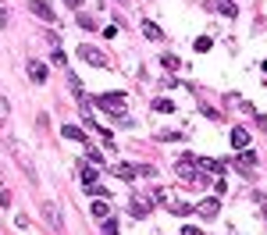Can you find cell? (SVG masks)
<instances>
[{"mask_svg":"<svg viewBox=\"0 0 267 235\" xmlns=\"http://www.w3.org/2000/svg\"><path fill=\"white\" fill-rule=\"evenodd\" d=\"M175 175L182 178V182H207L210 175H200V167H196V157L193 154H186L178 164H175Z\"/></svg>","mask_w":267,"mask_h":235,"instance_id":"6da1fadb","label":"cell"},{"mask_svg":"<svg viewBox=\"0 0 267 235\" xmlns=\"http://www.w3.org/2000/svg\"><path fill=\"white\" fill-rule=\"evenodd\" d=\"M78 57H82L86 65H93V68H107V65H111L107 54H104L100 47H93V43H82V47H78Z\"/></svg>","mask_w":267,"mask_h":235,"instance_id":"7a4b0ae2","label":"cell"},{"mask_svg":"<svg viewBox=\"0 0 267 235\" xmlns=\"http://www.w3.org/2000/svg\"><path fill=\"white\" fill-rule=\"evenodd\" d=\"M100 107L111 111V114H125V96L121 93H104L100 96Z\"/></svg>","mask_w":267,"mask_h":235,"instance_id":"3957f363","label":"cell"},{"mask_svg":"<svg viewBox=\"0 0 267 235\" xmlns=\"http://www.w3.org/2000/svg\"><path fill=\"white\" fill-rule=\"evenodd\" d=\"M196 210H200L203 221H214V218H217V210H221V200H217V196H207V200L196 203Z\"/></svg>","mask_w":267,"mask_h":235,"instance_id":"277c9868","label":"cell"},{"mask_svg":"<svg viewBox=\"0 0 267 235\" xmlns=\"http://www.w3.org/2000/svg\"><path fill=\"white\" fill-rule=\"evenodd\" d=\"M29 11H32L36 18H43V22H54V18H57V11L50 7V0H29Z\"/></svg>","mask_w":267,"mask_h":235,"instance_id":"5b68a950","label":"cell"},{"mask_svg":"<svg viewBox=\"0 0 267 235\" xmlns=\"http://www.w3.org/2000/svg\"><path fill=\"white\" fill-rule=\"evenodd\" d=\"M196 167L207 171V175H224V171H228V167H224L221 160H214V157H196Z\"/></svg>","mask_w":267,"mask_h":235,"instance_id":"8992f818","label":"cell"},{"mask_svg":"<svg viewBox=\"0 0 267 235\" xmlns=\"http://www.w3.org/2000/svg\"><path fill=\"white\" fill-rule=\"evenodd\" d=\"M61 136L71 139V143H82V146H89V139H86V129H78V125H61Z\"/></svg>","mask_w":267,"mask_h":235,"instance_id":"52a82bcc","label":"cell"},{"mask_svg":"<svg viewBox=\"0 0 267 235\" xmlns=\"http://www.w3.org/2000/svg\"><path fill=\"white\" fill-rule=\"evenodd\" d=\"M232 146H235V150H246V146H250V132H246L242 125L232 129Z\"/></svg>","mask_w":267,"mask_h":235,"instance_id":"ba28073f","label":"cell"},{"mask_svg":"<svg viewBox=\"0 0 267 235\" xmlns=\"http://www.w3.org/2000/svg\"><path fill=\"white\" fill-rule=\"evenodd\" d=\"M29 78H32L36 86H43V82H47V68H43L39 61H29Z\"/></svg>","mask_w":267,"mask_h":235,"instance_id":"9c48e42d","label":"cell"},{"mask_svg":"<svg viewBox=\"0 0 267 235\" xmlns=\"http://www.w3.org/2000/svg\"><path fill=\"white\" fill-rule=\"evenodd\" d=\"M168 210L178 214V218H189V214H196V203H182V200H178V203H168Z\"/></svg>","mask_w":267,"mask_h":235,"instance_id":"30bf717a","label":"cell"},{"mask_svg":"<svg viewBox=\"0 0 267 235\" xmlns=\"http://www.w3.org/2000/svg\"><path fill=\"white\" fill-rule=\"evenodd\" d=\"M129 210H132L135 218H146V214H150V200H142V196H135V200H132V207H129Z\"/></svg>","mask_w":267,"mask_h":235,"instance_id":"8fae6325","label":"cell"},{"mask_svg":"<svg viewBox=\"0 0 267 235\" xmlns=\"http://www.w3.org/2000/svg\"><path fill=\"white\" fill-rule=\"evenodd\" d=\"M239 167H242V171H253V167H257V154H250V150H239Z\"/></svg>","mask_w":267,"mask_h":235,"instance_id":"7c38bea8","label":"cell"},{"mask_svg":"<svg viewBox=\"0 0 267 235\" xmlns=\"http://www.w3.org/2000/svg\"><path fill=\"white\" fill-rule=\"evenodd\" d=\"M89 210H93V218H111V203H104V200H96V203H89Z\"/></svg>","mask_w":267,"mask_h":235,"instance_id":"4fadbf2b","label":"cell"},{"mask_svg":"<svg viewBox=\"0 0 267 235\" xmlns=\"http://www.w3.org/2000/svg\"><path fill=\"white\" fill-rule=\"evenodd\" d=\"M142 32H146V39H153V43H157V39H164V32H160L153 22H142Z\"/></svg>","mask_w":267,"mask_h":235,"instance_id":"5bb4252c","label":"cell"},{"mask_svg":"<svg viewBox=\"0 0 267 235\" xmlns=\"http://www.w3.org/2000/svg\"><path fill=\"white\" fill-rule=\"evenodd\" d=\"M217 11H221L224 18H235V14H239V7H235V4H228V0H217Z\"/></svg>","mask_w":267,"mask_h":235,"instance_id":"9a60e30c","label":"cell"},{"mask_svg":"<svg viewBox=\"0 0 267 235\" xmlns=\"http://www.w3.org/2000/svg\"><path fill=\"white\" fill-rule=\"evenodd\" d=\"M160 65H164L168 72H178V68H182V61H178L175 54H164V57H160Z\"/></svg>","mask_w":267,"mask_h":235,"instance_id":"2e32d148","label":"cell"},{"mask_svg":"<svg viewBox=\"0 0 267 235\" xmlns=\"http://www.w3.org/2000/svg\"><path fill=\"white\" fill-rule=\"evenodd\" d=\"M96 178H100V175H96V167H93V164H82V182H86V185H93Z\"/></svg>","mask_w":267,"mask_h":235,"instance_id":"e0dca14e","label":"cell"},{"mask_svg":"<svg viewBox=\"0 0 267 235\" xmlns=\"http://www.w3.org/2000/svg\"><path fill=\"white\" fill-rule=\"evenodd\" d=\"M78 25H82L86 32H96V22H93V18H89L86 11H78Z\"/></svg>","mask_w":267,"mask_h":235,"instance_id":"ac0fdd59","label":"cell"},{"mask_svg":"<svg viewBox=\"0 0 267 235\" xmlns=\"http://www.w3.org/2000/svg\"><path fill=\"white\" fill-rule=\"evenodd\" d=\"M153 111H160V114H171V111H175V103H171L168 96H160V100L153 103Z\"/></svg>","mask_w":267,"mask_h":235,"instance_id":"d6986e66","label":"cell"},{"mask_svg":"<svg viewBox=\"0 0 267 235\" xmlns=\"http://www.w3.org/2000/svg\"><path fill=\"white\" fill-rule=\"evenodd\" d=\"M104 235H118V218H104Z\"/></svg>","mask_w":267,"mask_h":235,"instance_id":"ffe728a7","label":"cell"},{"mask_svg":"<svg viewBox=\"0 0 267 235\" xmlns=\"http://www.w3.org/2000/svg\"><path fill=\"white\" fill-rule=\"evenodd\" d=\"M157 139H160V143H178L182 136H178V132H157Z\"/></svg>","mask_w":267,"mask_h":235,"instance_id":"44dd1931","label":"cell"},{"mask_svg":"<svg viewBox=\"0 0 267 235\" xmlns=\"http://www.w3.org/2000/svg\"><path fill=\"white\" fill-rule=\"evenodd\" d=\"M193 47H196V54H207V50H210V39H207V36H200Z\"/></svg>","mask_w":267,"mask_h":235,"instance_id":"7402d4cb","label":"cell"},{"mask_svg":"<svg viewBox=\"0 0 267 235\" xmlns=\"http://www.w3.org/2000/svg\"><path fill=\"white\" fill-rule=\"evenodd\" d=\"M86 154H89V160H93V164H100V160H104V157H100V150H96V146H89Z\"/></svg>","mask_w":267,"mask_h":235,"instance_id":"603a6c76","label":"cell"},{"mask_svg":"<svg viewBox=\"0 0 267 235\" xmlns=\"http://www.w3.org/2000/svg\"><path fill=\"white\" fill-rule=\"evenodd\" d=\"M182 235H200V228H196V225H186V228H182Z\"/></svg>","mask_w":267,"mask_h":235,"instance_id":"cb8c5ba5","label":"cell"},{"mask_svg":"<svg viewBox=\"0 0 267 235\" xmlns=\"http://www.w3.org/2000/svg\"><path fill=\"white\" fill-rule=\"evenodd\" d=\"M7 200H11V193H7V189H0V207H7Z\"/></svg>","mask_w":267,"mask_h":235,"instance_id":"d4e9b609","label":"cell"},{"mask_svg":"<svg viewBox=\"0 0 267 235\" xmlns=\"http://www.w3.org/2000/svg\"><path fill=\"white\" fill-rule=\"evenodd\" d=\"M0 25H7V11L4 7H0Z\"/></svg>","mask_w":267,"mask_h":235,"instance_id":"484cf974","label":"cell"},{"mask_svg":"<svg viewBox=\"0 0 267 235\" xmlns=\"http://www.w3.org/2000/svg\"><path fill=\"white\" fill-rule=\"evenodd\" d=\"M65 4H68V7H78V4H82V0H65Z\"/></svg>","mask_w":267,"mask_h":235,"instance_id":"4316f807","label":"cell"}]
</instances>
